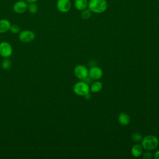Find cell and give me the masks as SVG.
<instances>
[{
    "label": "cell",
    "instance_id": "cell-7",
    "mask_svg": "<svg viewBox=\"0 0 159 159\" xmlns=\"http://www.w3.org/2000/svg\"><path fill=\"white\" fill-rule=\"evenodd\" d=\"M28 4L25 1L19 0L13 5V11L17 14H23L27 10Z\"/></svg>",
    "mask_w": 159,
    "mask_h": 159
},
{
    "label": "cell",
    "instance_id": "cell-3",
    "mask_svg": "<svg viewBox=\"0 0 159 159\" xmlns=\"http://www.w3.org/2000/svg\"><path fill=\"white\" fill-rule=\"evenodd\" d=\"M73 89L75 94L80 96H84L90 92V87L84 81L76 83L73 86Z\"/></svg>",
    "mask_w": 159,
    "mask_h": 159
},
{
    "label": "cell",
    "instance_id": "cell-12",
    "mask_svg": "<svg viewBox=\"0 0 159 159\" xmlns=\"http://www.w3.org/2000/svg\"><path fill=\"white\" fill-rule=\"evenodd\" d=\"M143 147L140 144H135L131 148V153L134 157H139L143 153Z\"/></svg>",
    "mask_w": 159,
    "mask_h": 159
},
{
    "label": "cell",
    "instance_id": "cell-23",
    "mask_svg": "<svg viewBox=\"0 0 159 159\" xmlns=\"http://www.w3.org/2000/svg\"><path fill=\"white\" fill-rule=\"evenodd\" d=\"M27 2L29 3H32V2H35L36 1H37L38 0H25Z\"/></svg>",
    "mask_w": 159,
    "mask_h": 159
},
{
    "label": "cell",
    "instance_id": "cell-20",
    "mask_svg": "<svg viewBox=\"0 0 159 159\" xmlns=\"http://www.w3.org/2000/svg\"><path fill=\"white\" fill-rule=\"evenodd\" d=\"M143 158L144 159H151L152 158V153L150 152V150H147V152L143 153Z\"/></svg>",
    "mask_w": 159,
    "mask_h": 159
},
{
    "label": "cell",
    "instance_id": "cell-22",
    "mask_svg": "<svg viewBox=\"0 0 159 159\" xmlns=\"http://www.w3.org/2000/svg\"><path fill=\"white\" fill-rule=\"evenodd\" d=\"M84 98H85L86 99L88 100V99H89L91 98V95L89 94V93H88V94H86L85 96H84Z\"/></svg>",
    "mask_w": 159,
    "mask_h": 159
},
{
    "label": "cell",
    "instance_id": "cell-10",
    "mask_svg": "<svg viewBox=\"0 0 159 159\" xmlns=\"http://www.w3.org/2000/svg\"><path fill=\"white\" fill-rule=\"evenodd\" d=\"M11 22L6 19H0V34L7 32L9 30L11 27Z\"/></svg>",
    "mask_w": 159,
    "mask_h": 159
},
{
    "label": "cell",
    "instance_id": "cell-21",
    "mask_svg": "<svg viewBox=\"0 0 159 159\" xmlns=\"http://www.w3.org/2000/svg\"><path fill=\"white\" fill-rule=\"evenodd\" d=\"M153 157H154V158H155V159H159V150L155 152Z\"/></svg>",
    "mask_w": 159,
    "mask_h": 159
},
{
    "label": "cell",
    "instance_id": "cell-1",
    "mask_svg": "<svg viewBox=\"0 0 159 159\" xmlns=\"http://www.w3.org/2000/svg\"><path fill=\"white\" fill-rule=\"evenodd\" d=\"M142 146L146 150H153L156 148L158 145V139L153 135H148L143 138L142 140Z\"/></svg>",
    "mask_w": 159,
    "mask_h": 159
},
{
    "label": "cell",
    "instance_id": "cell-8",
    "mask_svg": "<svg viewBox=\"0 0 159 159\" xmlns=\"http://www.w3.org/2000/svg\"><path fill=\"white\" fill-rule=\"evenodd\" d=\"M103 72L101 68L98 66H93L91 67L88 70V76L92 79L94 80H99L102 76Z\"/></svg>",
    "mask_w": 159,
    "mask_h": 159
},
{
    "label": "cell",
    "instance_id": "cell-5",
    "mask_svg": "<svg viewBox=\"0 0 159 159\" xmlns=\"http://www.w3.org/2000/svg\"><path fill=\"white\" fill-rule=\"evenodd\" d=\"M74 74L77 78L83 80L88 76V70L83 65H77L74 68Z\"/></svg>",
    "mask_w": 159,
    "mask_h": 159
},
{
    "label": "cell",
    "instance_id": "cell-9",
    "mask_svg": "<svg viewBox=\"0 0 159 159\" xmlns=\"http://www.w3.org/2000/svg\"><path fill=\"white\" fill-rule=\"evenodd\" d=\"M57 7L60 12H66L71 7V2L70 0H58Z\"/></svg>",
    "mask_w": 159,
    "mask_h": 159
},
{
    "label": "cell",
    "instance_id": "cell-16",
    "mask_svg": "<svg viewBox=\"0 0 159 159\" xmlns=\"http://www.w3.org/2000/svg\"><path fill=\"white\" fill-rule=\"evenodd\" d=\"M27 10L30 14H36L39 10L38 6L35 2L29 3L27 7Z\"/></svg>",
    "mask_w": 159,
    "mask_h": 159
},
{
    "label": "cell",
    "instance_id": "cell-15",
    "mask_svg": "<svg viewBox=\"0 0 159 159\" xmlns=\"http://www.w3.org/2000/svg\"><path fill=\"white\" fill-rule=\"evenodd\" d=\"M12 65V61L9 58H4V59L2 61L1 67L4 70H9Z\"/></svg>",
    "mask_w": 159,
    "mask_h": 159
},
{
    "label": "cell",
    "instance_id": "cell-14",
    "mask_svg": "<svg viewBox=\"0 0 159 159\" xmlns=\"http://www.w3.org/2000/svg\"><path fill=\"white\" fill-rule=\"evenodd\" d=\"M75 4L77 9L83 11L86 8L88 5V1L87 0H75Z\"/></svg>",
    "mask_w": 159,
    "mask_h": 159
},
{
    "label": "cell",
    "instance_id": "cell-13",
    "mask_svg": "<svg viewBox=\"0 0 159 159\" xmlns=\"http://www.w3.org/2000/svg\"><path fill=\"white\" fill-rule=\"evenodd\" d=\"M102 88V84L101 81H96L92 83L91 87H90V91L92 93H96L99 92Z\"/></svg>",
    "mask_w": 159,
    "mask_h": 159
},
{
    "label": "cell",
    "instance_id": "cell-11",
    "mask_svg": "<svg viewBox=\"0 0 159 159\" xmlns=\"http://www.w3.org/2000/svg\"><path fill=\"white\" fill-rule=\"evenodd\" d=\"M118 121L123 126H126L130 123V117L125 112H121L118 116Z\"/></svg>",
    "mask_w": 159,
    "mask_h": 159
},
{
    "label": "cell",
    "instance_id": "cell-6",
    "mask_svg": "<svg viewBox=\"0 0 159 159\" xmlns=\"http://www.w3.org/2000/svg\"><path fill=\"white\" fill-rule=\"evenodd\" d=\"M12 47L7 42L0 43V55L4 58H9L12 54Z\"/></svg>",
    "mask_w": 159,
    "mask_h": 159
},
{
    "label": "cell",
    "instance_id": "cell-17",
    "mask_svg": "<svg viewBox=\"0 0 159 159\" xmlns=\"http://www.w3.org/2000/svg\"><path fill=\"white\" fill-rule=\"evenodd\" d=\"M132 139L135 141V142H140L142 139V136L141 135L140 133L139 132H134L132 134Z\"/></svg>",
    "mask_w": 159,
    "mask_h": 159
},
{
    "label": "cell",
    "instance_id": "cell-2",
    "mask_svg": "<svg viewBox=\"0 0 159 159\" xmlns=\"http://www.w3.org/2000/svg\"><path fill=\"white\" fill-rule=\"evenodd\" d=\"M106 0H90L89 2V9L95 13L103 12L107 8Z\"/></svg>",
    "mask_w": 159,
    "mask_h": 159
},
{
    "label": "cell",
    "instance_id": "cell-4",
    "mask_svg": "<svg viewBox=\"0 0 159 159\" xmlns=\"http://www.w3.org/2000/svg\"><path fill=\"white\" fill-rule=\"evenodd\" d=\"M35 38V33L29 30H24L21 31L19 34V39L24 43H29L32 42Z\"/></svg>",
    "mask_w": 159,
    "mask_h": 159
},
{
    "label": "cell",
    "instance_id": "cell-18",
    "mask_svg": "<svg viewBox=\"0 0 159 159\" xmlns=\"http://www.w3.org/2000/svg\"><path fill=\"white\" fill-rule=\"evenodd\" d=\"M91 16V11L89 9H84L81 14V17L84 19L89 18Z\"/></svg>",
    "mask_w": 159,
    "mask_h": 159
},
{
    "label": "cell",
    "instance_id": "cell-19",
    "mask_svg": "<svg viewBox=\"0 0 159 159\" xmlns=\"http://www.w3.org/2000/svg\"><path fill=\"white\" fill-rule=\"evenodd\" d=\"M9 30L12 34H17L20 32V27L17 25H11Z\"/></svg>",
    "mask_w": 159,
    "mask_h": 159
}]
</instances>
